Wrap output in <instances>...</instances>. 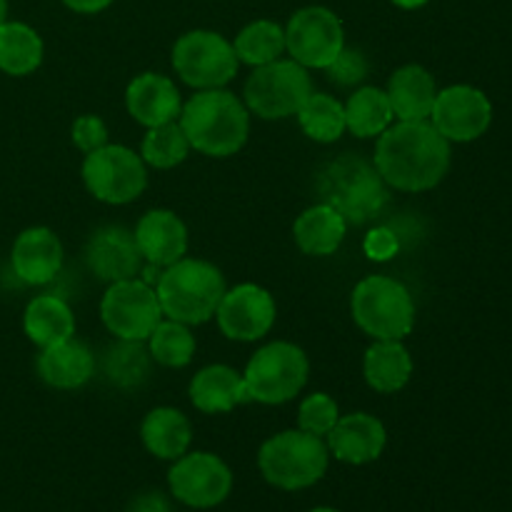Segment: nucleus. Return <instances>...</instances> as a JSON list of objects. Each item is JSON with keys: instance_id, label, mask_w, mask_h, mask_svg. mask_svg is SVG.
<instances>
[{"instance_id": "393cba45", "label": "nucleus", "mask_w": 512, "mask_h": 512, "mask_svg": "<svg viewBox=\"0 0 512 512\" xmlns=\"http://www.w3.org/2000/svg\"><path fill=\"white\" fill-rule=\"evenodd\" d=\"M23 330L38 348L63 343L75 335V315L60 295H35L23 313Z\"/></svg>"}, {"instance_id": "dca6fc26", "label": "nucleus", "mask_w": 512, "mask_h": 512, "mask_svg": "<svg viewBox=\"0 0 512 512\" xmlns=\"http://www.w3.org/2000/svg\"><path fill=\"white\" fill-rule=\"evenodd\" d=\"M83 260L90 273L108 285L138 278L145 263L138 243H135V235L123 225H105V228L95 230L85 243Z\"/></svg>"}, {"instance_id": "5701e85b", "label": "nucleus", "mask_w": 512, "mask_h": 512, "mask_svg": "<svg viewBox=\"0 0 512 512\" xmlns=\"http://www.w3.org/2000/svg\"><path fill=\"white\" fill-rule=\"evenodd\" d=\"M390 108L398 120H428L435 105L438 85L423 65H403L395 70L385 88Z\"/></svg>"}, {"instance_id": "f3484780", "label": "nucleus", "mask_w": 512, "mask_h": 512, "mask_svg": "<svg viewBox=\"0 0 512 512\" xmlns=\"http://www.w3.org/2000/svg\"><path fill=\"white\" fill-rule=\"evenodd\" d=\"M10 268L25 285H48L63 270V243L50 228L35 225L15 238L10 250Z\"/></svg>"}, {"instance_id": "39448f33", "label": "nucleus", "mask_w": 512, "mask_h": 512, "mask_svg": "<svg viewBox=\"0 0 512 512\" xmlns=\"http://www.w3.org/2000/svg\"><path fill=\"white\" fill-rule=\"evenodd\" d=\"M330 450L323 438L305 430H285L260 445L258 468L273 488L305 490L328 473Z\"/></svg>"}, {"instance_id": "9b49d317", "label": "nucleus", "mask_w": 512, "mask_h": 512, "mask_svg": "<svg viewBox=\"0 0 512 512\" xmlns=\"http://www.w3.org/2000/svg\"><path fill=\"white\" fill-rule=\"evenodd\" d=\"M103 325L120 340H148L165 318L153 285L140 278L110 283L100 300Z\"/></svg>"}, {"instance_id": "a878e982", "label": "nucleus", "mask_w": 512, "mask_h": 512, "mask_svg": "<svg viewBox=\"0 0 512 512\" xmlns=\"http://www.w3.org/2000/svg\"><path fill=\"white\" fill-rule=\"evenodd\" d=\"M365 383L375 393H398L410 383L413 375V358L403 340H375L363 360Z\"/></svg>"}, {"instance_id": "4468645a", "label": "nucleus", "mask_w": 512, "mask_h": 512, "mask_svg": "<svg viewBox=\"0 0 512 512\" xmlns=\"http://www.w3.org/2000/svg\"><path fill=\"white\" fill-rule=\"evenodd\" d=\"M428 120L448 143H473L488 133L493 123V103L473 85H450L438 90Z\"/></svg>"}, {"instance_id": "423d86ee", "label": "nucleus", "mask_w": 512, "mask_h": 512, "mask_svg": "<svg viewBox=\"0 0 512 512\" xmlns=\"http://www.w3.org/2000/svg\"><path fill=\"white\" fill-rule=\"evenodd\" d=\"M350 313L373 340H403L415 325V300L400 280L370 275L355 285Z\"/></svg>"}, {"instance_id": "ddd939ff", "label": "nucleus", "mask_w": 512, "mask_h": 512, "mask_svg": "<svg viewBox=\"0 0 512 512\" xmlns=\"http://www.w3.org/2000/svg\"><path fill=\"white\" fill-rule=\"evenodd\" d=\"M168 485L178 503L193 510H210L228 500L233 470L215 453H185L173 460Z\"/></svg>"}, {"instance_id": "9d476101", "label": "nucleus", "mask_w": 512, "mask_h": 512, "mask_svg": "<svg viewBox=\"0 0 512 512\" xmlns=\"http://www.w3.org/2000/svg\"><path fill=\"white\" fill-rule=\"evenodd\" d=\"M83 183L95 200L108 205L133 203L148 185L145 160L125 145H103L85 153Z\"/></svg>"}, {"instance_id": "7c9ffc66", "label": "nucleus", "mask_w": 512, "mask_h": 512, "mask_svg": "<svg viewBox=\"0 0 512 512\" xmlns=\"http://www.w3.org/2000/svg\"><path fill=\"white\" fill-rule=\"evenodd\" d=\"M233 48L240 63L250 65V68L268 65L283 55L285 28L268 18L253 20V23H248L238 35H235Z\"/></svg>"}, {"instance_id": "cd10ccee", "label": "nucleus", "mask_w": 512, "mask_h": 512, "mask_svg": "<svg viewBox=\"0 0 512 512\" xmlns=\"http://www.w3.org/2000/svg\"><path fill=\"white\" fill-rule=\"evenodd\" d=\"M150 350L145 340H115L110 348H105L100 358V370L103 378L113 388L120 390H138L148 383L150 378Z\"/></svg>"}, {"instance_id": "79ce46f5", "label": "nucleus", "mask_w": 512, "mask_h": 512, "mask_svg": "<svg viewBox=\"0 0 512 512\" xmlns=\"http://www.w3.org/2000/svg\"><path fill=\"white\" fill-rule=\"evenodd\" d=\"M310 512H340V510H335V508H315V510H310Z\"/></svg>"}, {"instance_id": "412c9836", "label": "nucleus", "mask_w": 512, "mask_h": 512, "mask_svg": "<svg viewBox=\"0 0 512 512\" xmlns=\"http://www.w3.org/2000/svg\"><path fill=\"white\" fill-rule=\"evenodd\" d=\"M38 368L40 380L55 390H78L95 375V355L80 340L68 338L63 343L48 345L40 348L38 355Z\"/></svg>"}, {"instance_id": "2f4dec72", "label": "nucleus", "mask_w": 512, "mask_h": 512, "mask_svg": "<svg viewBox=\"0 0 512 512\" xmlns=\"http://www.w3.org/2000/svg\"><path fill=\"white\" fill-rule=\"evenodd\" d=\"M298 123L303 133L315 143H335L345 133V105L335 95L310 93L298 110Z\"/></svg>"}, {"instance_id": "b1692460", "label": "nucleus", "mask_w": 512, "mask_h": 512, "mask_svg": "<svg viewBox=\"0 0 512 512\" xmlns=\"http://www.w3.org/2000/svg\"><path fill=\"white\" fill-rule=\"evenodd\" d=\"M345 233H348V223L328 203L310 205L308 210L298 215L293 225V238L298 248L305 255H315V258L333 255L343 245Z\"/></svg>"}, {"instance_id": "c9c22d12", "label": "nucleus", "mask_w": 512, "mask_h": 512, "mask_svg": "<svg viewBox=\"0 0 512 512\" xmlns=\"http://www.w3.org/2000/svg\"><path fill=\"white\" fill-rule=\"evenodd\" d=\"M368 70L370 65L368 58L363 55V50L348 48V45H345L338 53V58L325 68V73H328L330 83L338 85V88H355V85H360L368 78Z\"/></svg>"}, {"instance_id": "1a4fd4ad", "label": "nucleus", "mask_w": 512, "mask_h": 512, "mask_svg": "<svg viewBox=\"0 0 512 512\" xmlns=\"http://www.w3.org/2000/svg\"><path fill=\"white\" fill-rule=\"evenodd\" d=\"M173 68L195 90L225 88L238 75L233 43L215 30H190L173 45Z\"/></svg>"}, {"instance_id": "4c0bfd02", "label": "nucleus", "mask_w": 512, "mask_h": 512, "mask_svg": "<svg viewBox=\"0 0 512 512\" xmlns=\"http://www.w3.org/2000/svg\"><path fill=\"white\" fill-rule=\"evenodd\" d=\"M400 248H403V243H400L393 225H378L363 240L365 255L375 260V263H388V260H393L400 253Z\"/></svg>"}, {"instance_id": "473e14b6", "label": "nucleus", "mask_w": 512, "mask_h": 512, "mask_svg": "<svg viewBox=\"0 0 512 512\" xmlns=\"http://www.w3.org/2000/svg\"><path fill=\"white\" fill-rule=\"evenodd\" d=\"M145 343H148L153 363L163 368H185L195 358V335L190 333V325L178 323V320H160Z\"/></svg>"}, {"instance_id": "58836bf2", "label": "nucleus", "mask_w": 512, "mask_h": 512, "mask_svg": "<svg viewBox=\"0 0 512 512\" xmlns=\"http://www.w3.org/2000/svg\"><path fill=\"white\" fill-rule=\"evenodd\" d=\"M115 0H63L65 8H70L73 13H83V15H95L100 10L110 8Z\"/></svg>"}, {"instance_id": "72a5a7b5", "label": "nucleus", "mask_w": 512, "mask_h": 512, "mask_svg": "<svg viewBox=\"0 0 512 512\" xmlns=\"http://www.w3.org/2000/svg\"><path fill=\"white\" fill-rule=\"evenodd\" d=\"M190 150L193 148H190L183 128H180L178 120H173V123L148 128L143 145H140V158H143L150 168L170 170L175 168V165L183 163V160L188 158Z\"/></svg>"}, {"instance_id": "2eb2a0df", "label": "nucleus", "mask_w": 512, "mask_h": 512, "mask_svg": "<svg viewBox=\"0 0 512 512\" xmlns=\"http://www.w3.org/2000/svg\"><path fill=\"white\" fill-rule=\"evenodd\" d=\"M275 315L278 310H275L273 295L255 283H240L225 290L215 310L220 333L238 343H255L265 338L275 325Z\"/></svg>"}, {"instance_id": "c85d7f7f", "label": "nucleus", "mask_w": 512, "mask_h": 512, "mask_svg": "<svg viewBox=\"0 0 512 512\" xmlns=\"http://www.w3.org/2000/svg\"><path fill=\"white\" fill-rule=\"evenodd\" d=\"M45 45L38 30L20 20H5L0 25V70L13 78L35 73L43 63Z\"/></svg>"}, {"instance_id": "f257e3e1", "label": "nucleus", "mask_w": 512, "mask_h": 512, "mask_svg": "<svg viewBox=\"0 0 512 512\" xmlns=\"http://www.w3.org/2000/svg\"><path fill=\"white\" fill-rule=\"evenodd\" d=\"M373 163L388 188L423 193L448 175L450 143L430 120H398L378 135Z\"/></svg>"}, {"instance_id": "e433bc0d", "label": "nucleus", "mask_w": 512, "mask_h": 512, "mask_svg": "<svg viewBox=\"0 0 512 512\" xmlns=\"http://www.w3.org/2000/svg\"><path fill=\"white\" fill-rule=\"evenodd\" d=\"M70 138H73L75 148L83 153H93V150L108 145V125L103 123L100 115H80L70 128Z\"/></svg>"}, {"instance_id": "bb28decb", "label": "nucleus", "mask_w": 512, "mask_h": 512, "mask_svg": "<svg viewBox=\"0 0 512 512\" xmlns=\"http://www.w3.org/2000/svg\"><path fill=\"white\" fill-rule=\"evenodd\" d=\"M140 438L145 450L160 460H178L188 453L193 443L190 420L175 408H155L145 415L140 425Z\"/></svg>"}, {"instance_id": "20e7f679", "label": "nucleus", "mask_w": 512, "mask_h": 512, "mask_svg": "<svg viewBox=\"0 0 512 512\" xmlns=\"http://www.w3.org/2000/svg\"><path fill=\"white\" fill-rule=\"evenodd\" d=\"M318 193L320 200L338 210L348 225L370 223L388 205V183L375 163L350 153L320 170Z\"/></svg>"}, {"instance_id": "aec40b11", "label": "nucleus", "mask_w": 512, "mask_h": 512, "mask_svg": "<svg viewBox=\"0 0 512 512\" xmlns=\"http://www.w3.org/2000/svg\"><path fill=\"white\" fill-rule=\"evenodd\" d=\"M133 235L145 263L160 268L178 263L188 253V228L173 210L155 208L145 213L135 225Z\"/></svg>"}, {"instance_id": "c756f323", "label": "nucleus", "mask_w": 512, "mask_h": 512, "mask_svg": "<svg viewBox=\"0 0 512 512\" xmlns=\"http://www.w3.org/2000/svg\"><path fill=\"white\" fill-rule=\"evenodd\" d=\"M393 120L388 93L375 85H363L345 103V128L355 138H378L393 125Z\"/></svg>"}, {"instance_id": "6ab92c4d", "label": "nucleus", "mask_w": 512, "mask_h": 512, "mask_svg": "<svg viewBox=\"0 0 512 512\" xmlns=\"http://www.w3.org/2000/svg\"><path fill=\"white\" fill-rule=\"evenodd\" d=\"M125 108L140 125L155 128V125L178 120L180 110H183V100H180V90L175 88L168 75L140 73L128 83Z\"/></svg>"}, {"instance_id": "f704fd0d", "label": "nucleus", "mask_w": 512, "mask_h": 512, "mask_svg": "<svg viewBox=\"0 0 512 512\" xmlns=\"http://www.w3.org/2000/svg\"><path fill=\"white\" fill-rule=\"evenodd\" d=\"M338 418V403L328 393L308 395L298 408V428L310 435H318V438H325L335 428Z\"/></svg>"}, {"instance_id": "0eeeda50", "label": "nucleus", "mask_w": 512, "mask_h": 512, "mask_svg": "<svg viewBox=\"0 0 512 512\" xmlns=\"http://www.w3.org/2000/svg\"><path fill=\"white\" fill-rule=\"evenodd\" d=\"M310 375L308 355L288 340H275L255 350L243 380L250 403L283 405L305 388Z\"/></svg>"}, {"instance_id": "a19ab883", "label": "nucleus", "mask_w": 512, "mask_h": 512, "mask_svg": "<svg viewBox=\"0 0 512 512\" xmlns=\"http://www.w3.org/2000/svg\"><path fill=\"white\" fill-rule=\"evenodd\" d=\"M8 20V0H0V25Z\"/></svg>"}, {"instance_id": "7ed1b4c3", "label": "nucleus", "mask_w": 512, "mask_h": 512, "mask_svg": "<svg viewBox=\"0 0 512 512\" xmlns=\"http://www.w3.org/2000/svg\"><path fill=\"white\" fill-rule=\"evenodd\" d=\"M225 290L228 288L220 268L200 258H180L178 263L163 268L155 283L165 318L185 325H203L215 318Z\"/></svg>"}, {"instance_id": "6e6552de", "label": "nucleus", "mask_w": 512, "mask_h": 512, "mask_svg": "<svg viewBox=\"0 0 512 512\" xmlns=\"http://www.w3.org/2000/svg\"><path fill=\"white\" fill-rule=\"evenodd\" d=\"M313 93V78L308 68L290 60H273L260 65L245 83V108L263 120H283L298 115Z\"/></svg>"}, {"instance_id": "f8f14e48", "label": "nucleus", "mask_w": 512, "mask_h": 512, "mask_svg": "<svg viewBox=\"0 0 512 512\" xmlns=\"http://www.w3.org/2000/svg\"><path fill=\"white\" fill-rule=\"evenodd\" d=\"M343 48V23L330 8L308 5L290 15L288 25H285V50L303 68L325 70Z\"/></svg>"}, {"instance_id": "ea45409f", "label": "nucleus", "mask_w": 512, "mask_h": 512, "mask_svg": "<svg viewBox=\"0 0 512 512\" xmlns=\"http://www.w3.org/2000/svg\"><path fill=\"white\" fill-rule=\"evenodd\" d=\"M390 3L398 5V8H403V10H418V8H423V5H428L430 0H390Z\"/></svg>"}, {"instance_id": "a211bd4d", "label": "nucleus", "mask_w": 512, "mask_h": 512, "mask_svg": "<svg viewBox=\"0 0 512 512\" xmlns=\"http://www.w3.org/2000/svg\"><path fill=\"white\" fill-rule=\"evenodd\" d=\"M328 450L335 460L348 465H368L383 455L388 433L385 425L375 415L368 413H350L340 415L335 428L328 435Z\"/></svg>"}, {"instance_id": "4be33fe9", "label": "nucleus", "mask_w": 512, "mask_h": 512, "mask_svg": "<svg viewBox=\"0 0 512 512\" xmlns=\"http://www.w3.org/2000/svg\"><path fill=\"white\" fill-rule=\"evenodd\" d=\"M190 403L195 410L205 415H220L230 413L238 405L250 403L248 390H245L243 373H238L230 365H208V368L198 370L195 378L190 380Z\"/></svg>"}, {"instance_id": "f03ea898", "label": "nucleus", "mask_w": 512, "mask_h": 512, "mask_svg": "<svg viewBox=\"0 0 512 512\" xmlns=\"http://www.w3.org/2000/svg\"><path fill=\"white\" fill-rule=\"evenodd\" d=\"M190 148L210 158H230L250 135V110L225 88L198 90L178 118Z\"/></svg>"}]
</instances>
